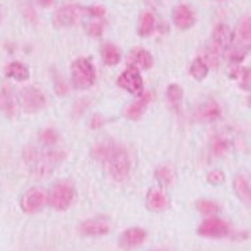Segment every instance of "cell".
Here are the masks:
<instances>
[{"label": "cell", "instance_id": "obj_1", "mask_svg": "<svg viewBox=\"0 0 251 251\" xmlns=\"http://www.w3.org/2000/svg\"><path fill=\"white\" fill-rule=\"evenodd\" d=\"M91 155L105 167L116 182H125L130 176L132 162L126 148L114 141H100L91 150Z\"/></svg>", "mask_w": 251, "mask_h": 251}, {"label": "cell", "instance_id": "obj_2", "mask_svg": "<svg viewBox=\"0 0 251 251\" xmlns=\"http://www.w3.org/2000/svg\"><path fill=\"white\" fill-rule=\"evenodd\" d=\"M67 156L60 150H45L38 151L35 147H26L24 150V160L30 169V173L35 176H48L52 174Z\"/></svg>", "mask_w": 251, "mask_h": 251}, {"label": "cell", "instance_id": "obj_3", "mask_svg": "<svg viewBox=\"0 0 251 251\" xmlns=\"http://www.w3.org/2000/svg\"><path fill=\"white\" fill-rule=\"evenodd\" d=\"M232 40H234V35H232V31L228 25H216L212 31L210 42L206 48V53H205L204 60L206 61V64H210L212 67H217L220 64V60L224 56V53L229 49Z\"/></svg>", "mask_w": 251, "mask_h": 251}, {"label": "cell", "instance_id": "obj_4", "mask_svg": "<svg viewBox=\"0 0 251 251\" xmlns=\"http://www.w3.org/2000/svg\"><path fill=\"white\" fill-rule=\"evenodd\" d=\"M76 200L75 185L68 179L56 182L48 194V204L57 212H65L74 205Z\"/></svg>", "mask_w": 251, "mask_h": 251}, {"label": "cell", "instance_id": "obj_5", "mask_svg": "<svg viewBox=\"0 0 251 251\" xmlns=\"http://www.w3.org/2000/svg\"><path fill=\"white\" fill-rule=\"evenodd\" d=\"M71 80L79 90L93 87L97 80V71L93 61L87 57H79L71 64Z\"/></svg>", "mask_w": 251, "mask_h": 251}, {"label": "cell", "instance_id": "obj_6", "mask_svg": "<svg viewBox=\"0 0 251 251\" xmlns=\"http://www.w3.org/2000/svg\"><path fill=\"white\" fill-rule=\"evenodd\" d=\"M197 234L208 239H223L231 235V226L220 217L208 216L199 226Z\"/></svg>", "mask_w": 251, "mask_h": 251}, {"label": "cell", "instance_id": "obj_7", "mask_svg": "<svg viewBox=\"0 0 251 251\" xmlns=\"http://www.w3.org/2000/svg\"><path fill=\"white\" fill-rule=\"evenodd\" d=\"M117 84L126 93L139 97L144 93V80L140 74V68L136 65H128L117 77Z\"/></svg>", "mask_w": 251, "mask_h": 251}, {"label": "cell", "instance_id": "obj_8", "mask_svg": "<svg viewBox=\"0 0 251 251\" xmlns=\"http://www.w3.org/2000/svg\"><path fill=\"white\" fill-rule=\"evenodd\" d=\"M48 204V194L41 187H31L27 192L24 193L21 197L19 205L21 209L27 215H34Z\"/></svg>", "mask_w": 251, "mask_h": 251}, {"label": "cell", "instance_id": "obj_9", "mask_svg": "<svg viewBox=\"0 0 251 251\" xmlns=\"http://www.w3.org/2000/svg\"><path fill=\"white\" fill-rule=\"evenodd\" d=\"M84 14V7L79 4H65L56 10L53 15V26L57 29L71 27L80 19Z\"/></svg>", "mask_w": 251, "mask_h": 251}, {"label": "cell", "instance_id": "obj_10", "mask_svg": "<svg viewBox=\"0 0 251 251\" xmlns=\"http://www.w3.org/2000/svg\"><path fill=\"white\" fill-rule=\"evenodd\" d=\"M21 100H22V107L26 113L35 114L47 106V97L42 93L40 88L27 86L21 90Z\"/></svg>", "mask_w": 251, "mask_h": 251}, {"label": "cell", "instance_id": "obj_11", "mask_svg": "<svg viewBox=\"0 0 251 251\" xmlns=\"http://www.w3.org/2000/svg\"><path fill=\"white\" fill-rule=\"evenodd\" d=\"M111 231V224L106 217L98 216L87 219L80 223L79 232L82 236L87 238H97V236H105Z\"/></svg>", "mask_w": 251, "mask_h": 251}, {"label": "cell", "instance_id": "obj_12", "mask_svg": "<svg viewBox=\"0 0 251 251\" xmlns=\"http://www.w3.org/2000/svg\"><path fill=\"white\" fill-rule=\"evenodd\" d=\"M147 239V231L141 227L126 228L123 234L120 235L118 246L124 251H132L140 247Z\"/></svg>", "mask_w": 251, "mask_h": 251}, {"label": "cell", "instance_id": "obj_13", "mask_svg": "<svg viewBox=\"0 0 251 251\" xmlns=\"http://www.w3.org/2000/svg\"><path fill=\"white\" fill-rule=\"evenodd\" d=\"M0 111L8 118L17 117L18 111H19L17 97L10 86L0 87Z\"/></svg>", "mask_w": 251, "mask_h": 251}, {"label": "cell", "instance_id": "obj_14", "mask_svg": "<svg viewBox=\"0 0 251 251\" xmlns=\"http://www.w3.org/2000/svg\"><path fill=\"white\" fill-rule=\"evenodd\" d=\"M193 116L197 123H213L222 117V107L216 100H206L196 109Z\"/></svg>", "mask_w": 251, "mask_h": 251}, {"label": "cell", "instance_id": "obj_15", "mask_svg": "<svg viewBox=\"0 0 251 251\" xmlns=\"http://www.w3.org/2000/svg\"><path fill=\"white\" fill-rule=\"evenodd\" d=\"M152 100V94L151 93H144L137 97V100H133L129 106H126V109L124 111V116L125 118H128L130 121H137L143 117V114L146 113L147 107L151 103Z\"/></svg>", "mask_w": 251, "mask_h": 251}, {"label": "cell", "instance_id": "obj_16", "mask_svg": "<svg viewBox=\"0 0 251 251\" xmlns=\"http://www.w3.org/2000/svg\"><path fill=\"white\" fill-rule=\"evenodd\" d=\"M173 22L179 30H189L196 25V15L187 4H178L173 11Z\"/></svg>", "mask_w": 251, "mask_h": 251}, {"label": "cell", "instance_id": "obj_17", "mask_svg": "<svg viewBox=\"0 0 251 251\" xmlns=\"http://www.w3.org/2000/svg\"><path fill=\"white\" fill-rule=\"evenodd\" d=\"M146 205L152 212H163L169 208V199L160 189H151L147 193Z\"/></svg>", "mask_w": 251, "mask_h": 251}, {"label": "cell", "instance_id": "obj_18", "mask_svg": "<svg viewBox=\"0 0 251 251\" xmlns=\"http://www.w3.org/2000/svg\"><path fill=\"white\" fill-rule=\"evenodd\" d=\"M128 60L132 65H136L137 68H143V70H150L153 65V57L151 53L140 47L132 49Z\"/></svg>", "mask_w": 251, "mask_h": 251}, {"label": "cell", "instance_id": "obj_19", "mask_svg": "<svg viewBox=\"0 0 251 251\" xmlns=\"http://www.w3.org/2000/svg\"><path fill=\"white\" fill-rule=\"evenodd\" d=\"M232 187L236 194V197L243 202V204L250 206L251 202V187H250V179L246 176H236L232 182Z\"/></svg>", "mask_w": 251, "mask_h": 251}, {"label": "cell", "instance_id": "obj_20", "mask_svg": "<svg viewBox=\"0 0 251 251\" xmlns=\"http://www.w3.org/2000/svg\"><path fill=\"white\" fill-rule=\"evenodd\" d=\"M4 72H6L7 77L17 80V82H26L30 77V71L27 65H25L21 61H11L10 64L6 65Z\"/></svg>", "mask_w": 251, "mask_h": 251}, {"label": "cell", "instance_id": "obj_21", "mask_svg": "<svg viewBox=\"0 0 251 251\" xmlns=\"http://www.w3.org/2000/svg\"><path fill=\"white\" fill-rule=\"evenodd\" d=\"M166 100L171 110L178 113L181 109L182 100H183V88L178 83H171L166 90Z\"/></svg>", "mask_w": 251, "mask_h": 251}, {"label": "cell", "instance_id": "obj_22", "mask_svg": "<svg viewBox=\"0 0 251 251\" xmlns=\"http://www.w3.org/2000/svg\"><path fill=\"white\" fill-rule=\"evenodd\" d=\"M156 29V19L151 11H144L139 19V26H137V34L146 38L155 31Z\"/></svg>", "mask_w": 251, "mask_h": 251}, {"label": "cell", "instance_id": "obj_23", "mask_svg": "<svg viewBox=\"0 0 251 251\" xmlns=\"http://www.w3.org/2000/svg\"><path fill=\"white\" fill-rule=\"evenodd\" d=\"M102 60L106 65L109 67H114L121 61V50L117 45L111 44V42H106L102 47Z\"/></svg>", "mask_w": 251, "mask_h": 251}, {"label": "cell", "instance_id": "obj_24", "mask_svg": "<svg viewBox=\"0 0 251 251\" xmlns=\"http://www.w3.org/2000/svg\"><path fill=\"white\" fill-rule=\"evenodd\" d=\"M238 38H239V48L250 49L251 41V19L250 17L242 18L238 25Z\"/></svg>", "mask_w": 251, "mask_h": 251}, {"label": "cell", "instance_id": "obj_25", "mask_svg": "<svg viewBox=\"0 0 251 251\" xmlns=\"http://www.w3.org/2000/svg\"><path fill=\"white\" fill-rule=\"evenodd\" d=\"M189 74H190V76H192L193 79L201 82V80H204L205 77L208 76V74H209V65L206 64V61H205L202 57H196V59L192 61V64H190Z\"/></svg>", "mask_w": 251, "mask_h": 251}, {"label": "cell", "instance_id": "obj_26", "mask_svg": "<svg viewBox=\"0 0 251 251\" xmlns=\"http://www.w3.org/2000/svg\"><path fill=\"white\" fill-rule=\"evenodd\" d=\"M155 178L156 181L162 185V186H170L174 179H176V174H174V169L169 166V164H162L155 170Z\"/></svg>", "mask_w": 251, "mask_h": 251}, {"label": "cell", "instance_id": "obj_27", "mask_svg": "<svg viewBox=\"0 0 251 251\" xmlns=\"http://www.w3.org/2000/svg\"><path fill=\"white\" fill-rule=\"evenodd\" d=\"M196 209L199 210L201 215H204V216H216L222 208L213 200L201 199L196 202Z\"/></svg>", "mask_w": 251, "mask_h": 251}, {"label": "cell", "instance_id": "obj_28", "mask_svg": "<svg viewBox=\"0 0 251 251\" xmlns=\"http://www.w3.org/2000/svg\"><path fill=\"white\" fill-rule=\"evenodd\" d=\"M231 76L234 77L236 82L239 83V86L246 91H250V68L247 67H236L232 70Z\"/></svg>", "mask_w": 251, "mask_h": 251}, {"label": "cell", "instance_id": "obj_29", "mask_svg": "<svg viewBox=\"0 0 251 251\" xmlns=\"http://www.w3.org/2000/svg\"><path fill=\"white\" fill-rule=\"evenodd\" d=\"M38 140L42 143L44 146L53 147L57 144V141L60 140L59 132L54 128H45L42 129L41 132L38 133Z\"/></svg>", "mask_w": 251, "mask_h": 251}, {"label": "cell", "instance_id": "obj_30", "mask_svg": "<svg viewBox=\"0 0 251 251\" xmlns=\"http://www.w3.org/2000/svg\"><path fill=\"white\" fill-rule=\"evenodd\" d=\"M210 147H212V152L216 156H223L226 155L229 150V141L226 139L224 136H215L212 141H210Z\"/></svg>", "mask_w": 251, "mask_h": 251}, {"label": "cell", "instance_id": "obj_31", "mask_svg": "<svg viewBox=\"0 0 251 251\" xmlns=\"http://www.w3.org/2000/svg\"><path fill=\"white\" fill-rule=\"evenodd\" d=\"M206 179H208V183H210L212 186H220V185H223L226 182V174L220 169L212 170V171L208 173Z\"/></svg>", "mask_w": 251, "mask_h": 251}, {"label": "cell", "instance_id": "obj_32", "mask_svg": "<svg viewBox=\"0 0 251 251\" xmlns=\"http://www.w3.org/2000/svg\"><path fill=\"white\" fill-rule=\"evenodd\" d=\"M54 91L56 94L59 95V97H65V95H68L70 93V88H68V84L65 83V80L59 75V74H56L54 75Z\"/></svg>", "mask_w": 251, "mask_h": 251}, {"label": "cell", "instance_id": "obj_33", "mask_svg": "<svg viewBox=\"0 0 251 251\" xmlns=\"http://www.w3.org/2000/svg\"><path fill=\"white\" fill-rule=\"evenodd\" d=\"M103 30H105V24L103 22H91V24L87 25V27H86V31H87V34L90 37H94V38H97V37H100V35L103 34Z\"/></svg>", "mask_w": 251, "mask_h": 251}, {"label": "cell", "instance_id": "obj_34", "mask_svg": "<svg viewBox=\"0 0 251 251\" xmlns=\"http://www.w3.org/2000/svg\"><path fill=\"white\" fill-rule=\"evenodd\" d=\"M84 12L88 14L90 17L97 18V19H102L106 15V8L103 6H100V4H94V6L86 7Z\"/></svg>", "mask_w": 251, "mask_h": 251}, {"label": "cell", "instance_id": "obj_35", "mask_svg": "<svg viewBox=\"0 0 251 251\" xmlns=\"http://www.w3.org/2000/svg\"><path fill=\"white\" fill-rule=\"evenodd\" d=\"M106 124V118L103 117V116H100V114H95V116H93L91 117V120H90V128L91 129H100L103 125Z\"/></svg>", "mask_w": 251, "mask_h": 251}, {"label": "cell", "instance_id": "obj_36", "mask_svg": "<svg viewBox=\"0 0 251 251\" xmlns=\"http://www.w3.org/2000/svg\"><path fill=\"white\" fill-rule=\"evenodd\" d=\"M22 11H24L25 18H26L27 21L33 22V24H34V22H37V14H35L34 8L30 6V4H26V6H24Z\"/></svg>", "mask_w": 251, "mask_h": 251}, {"label": "cell", "instance_id": "obj_37", "mask_svg": "<svg viewBox=\"0 0 251 251\" xmlns=\"http://www.w3.org/2000/svg\"><path fill=\"white\" fill-rule=\"evenodd\" d=\"M84 110H87V100H80L76 102V105L74 106V114H76V117L82 116Z\"/></svg>", "mask_w": 251, "mask_h": 251}, {"label": "cell", "instance_id": "obj_38", "mask_svg": "<svg viewBox=\"0 0 251 251\" xmlns=\"http://www.w3.org/2000/svg\"><path fill=\"white\" fill-rule=\"evenodd\" d=\"M35 1H37L38 6L44 7V8H48V7L53 6V3H54L56 0H35Z\"/></svg>", "mask_w": 251, "mask_h": 251}, {"label": "cell", "instance_id": "obj_39", "mask_svg": "<svg viewBox=\"0 0 251 251\" xmlns=\"http://www.w3.org/2000/svg\"><path fill=\"white\" fill-rule=\"evenodd\" d=\"M150 3H152V4H158L159 3V0H148Z\"/></svg>", "mask_w": 251, "mask_h": 251}, {"label": "cell", "instance_id": "obj_40", "mask_svg": "<svg viewBox=\"0 0 251 251\" xmlns=\"http://www.w3.org/2000/svg\"><path fill=\"white\" fill-rule=\"evenodd\" d=\"M0 22H1V10H0Z\"/></svg>", "mask_w": 251, "mask_h": 251}, {"label": "cell", "instance_id": "obj_41", "mask_svg": "<svg viewBox=\"0 0 251 251\" xmlns=\"http://www.w3.org/2000/svg\"><path fill=\"white\" fill-rule=\"evenodd\" d=\"M220 1H222V0H220Z\"/></svg>", "mask_w": 251, "mask_h": 251}, {"label": "cell", "instance_id": "obj_42", "mask_svg": "<svg viewBox=\"0 0 251 251\" xmlns=\"http://www.w3.org/2000/svg\"><path fill=\"white\" fill-rule=\"evenodd\" d=\"M156 251H158V250H156Z\"/></svg>", "mask_w": 251, "mask_h": 251}]
</instances>
